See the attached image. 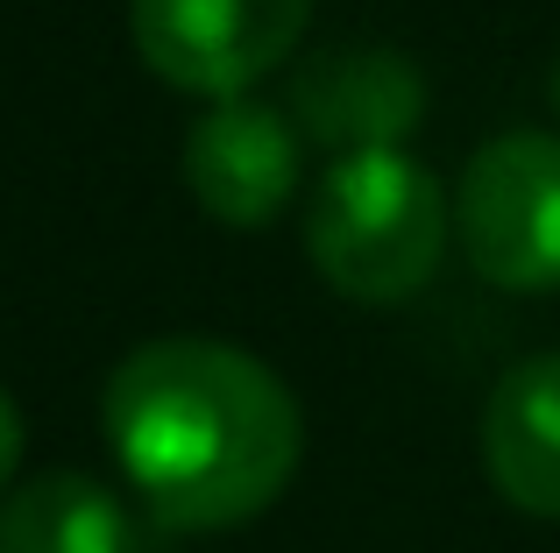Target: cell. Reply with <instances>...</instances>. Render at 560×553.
Instances as JSON below:
<instances>
[{
	"mask_svg": "<svg viewBox=\"0 0 560 553\" xmlns=\"http://www.w3.org/2000/svg\"><path fill=\"white\" fill-rule=\"evenodd\" d=\"M100 426L142 511L171 532L262 518L305 455L291 384L248 348L206 333H164L114 362Z\"/></svg>",
	"mask_w": 560,
	"mask_h": 553,
	"instance_id": "1",
	"label": "cell"
},
{
	"mask_svg": "<svg viewBox=\"0 0 560 553\" xmlns=\"http://www.w3.org/2000/svg\"><path fill=\"white\" fill-rule=\"evenodd\" d=\"M454 242V199L411 150L334 156L305 213L313 270L355 305H405Z\"/></svg>",
	"mask_w": 560,
	"mask_h": 553,
	"instance_id": "2",
	"label": "cell"
},
{
	"mask_svg": "<svg viewBox=\"0 0 560 553\" xmlns=\"http://www.w3.org/2000/svg\"><path fill=\"white\" fill-rule=\"evenodd\" d=\"M454 235L482 284L497 291H560V136L511 128L462 164Z\"/></svg>",
	"mask_w": 560,
	"mask_h": 553,
	"instance_id": "3",
	"label": "cell"
},
{
	"mask_svg": "<svg viewBox=\"0 0 560 553\" xmlns=\"http://www.w3.org/2000/svg\"><path fill=\"white\" fill-rule=\"evenodd\" d=\"M313 0H128L142 64L199 99H248V85L291 64Z\"/></svg>",
	"mask_w": 560,
	"mask_h": 553,
	"instance_id": "4",
	"label": "cell"
},
{
	"mask_svg": "<svg viewBox=\"0 0 560 553\" xmlns=\"http://www.w3.org/2000/svg\"><path fill=\"white\" fill-rule=\"evenodd\" d=\"M178 170L220 227H270L299 192V121L270 99H220L191 121Z\"/></svg>",
	"mask_w": 560,
	"mask_h": 553,
	"instance_id": "5",
	"label": "cell"
},
{
	"mask_svg": "<svg viewBox=\"0 0 560 553\" xmlns=\"http://www.w3.org/2000/svg\"><path fill=\"white\" fill-rule=\"evenodd\" d=\"M291 121L334 156L405 150V136L425 121V79L405 50H383V43L327 50L291 85Z\"/></svg>",
	"mask_w": 560,
	"mask_h": 553,
	"instance_id": "6",
	"label": "cell"
},
{
	"mask_svg": "<svg viewBox=\"0 0 560 553\" xmlns=\"http://www.w3.org/2000/svg\"><path fill=\"white\" fill-rule=\"evenodd\" d=\"M482 469L525 518H560V348L497 376L482 404Z\"/></svg>",
	"mask_w": 560,
	"mask_h": 553,
	"instance_id": "7",
	"label": "cell"
},
{
	"mask_svg": "<svg viewBox=\"0 0 560 553\" xmlns=\"http://www.w3.org/2000/svg\"><path fill=\"white\" fill-rule=\"evenodd\" d=\"M136 511L85 469L28 475L0 497V553H136Z\"/></svg>",
	"mask_w": 560,
	"mask_h": 553,
	"instance_id": "8",
	"label": "cell"
},
{
	"mask_svg": "<svg viewBox=\"0 0 560 553\" xmlns=\"http://www.w3.org/2000/svg\"><path fill=\"white\" fill-rule=\"evenodd\" d=\"M14 461H22V412H14V398L0 390V490H8Z\"/></svg>",
	"mask_w": 560,
	"mask_h": 553,
	"instance_id": "9",
	"label": "cell"
},
{
	"mask_svg": "<svg viewBox=\"0 0 560 553\" xmlns=\"http://www.w3.org/2000/svg\"><path fill=\"white\" fill-rule=\"evenodd\" d=\"M553 114H560V57H553Z\"/></svg>",
	"mask_w": 560,
	"mask_h": 553,
	"instance_id": "10",
	"label": "cell"
}]
</instances>
